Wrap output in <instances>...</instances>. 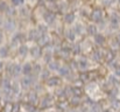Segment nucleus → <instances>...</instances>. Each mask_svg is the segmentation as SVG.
<instances>
[{"mask_svg": "<svg viewBox=\"0 0 120 112\" xmlns=\"http://www.w3.org/2000/svg\"><path fill=\"white\" fill-rule=\"evenodd\" d=\"M101 111H103V109H101V106L98 103H93L90 106V109H89V112H101Z\"/></svg>", "mask_w": 120, "mask_h": 112, "instance_id": "obj_24", "label": "nucleus"}, {"mask_svg": "<svg viewBox=\"0 0 120 112\" xmlns=\"http://www.w3.org/2000/svg\"><path fill=\"white\" fill-rule=\"evenodd\" d=\"M86 32H87V34L90 36H92V37L94 36V35H97L98 34V27H97V25L93 23V22L89 23L87 27H86Z\"/></svg>", "mask_w": 120, "mask_h": 112, "instance_id": "obj_16", "label": "nucleus"}, {"mask_svg": "<svg viewBox=\"0 0 120 112\" xmlns=\"http://www.w3.org/2000/svg\"><path fill=\"white\" fill-rule=\"evenodd\" d=\"M116 40L118 41V43H119V44H120V33H119V34H118V36H117V39H116Z\"/></svg>", "mask_w": 120, "mask_h": 112, "instance_id": "obj_33", "label": "nucleus"}, {"mask_svg": "<svg viewBox=\"0 0 120 112\" xmlns=\"http://www.w3.org/2000/svg\"><path fill=\"white\" fill-rule=\"evenodd\" d=\"M77 67L79 68L80 70H83V71L89 70V68H90L89 60H87V58H80V60H78V61H77Z\"/></svg>", "mask_w": 120, "mask_h": 112, "instance_id": "obj_17", "label": "nucleus"}, {"mask_svg": "<svg viewBox=\"0 0 120 112\" xmlns=\"http://www.w3.org/2000/svg\"><path fill=\"white\" fill-rule=\"evenodd\" d=\"M54 104V99L50 95H45L42 99L40 100V106L42 109H48Z\"/></svg>", "mask_w": 120, "mask_h": 112, "instance_id": "obj_10", "label": "nucleus"}, {"mask_svg": "<svg viewBox=\"0 0 120 112\" xmlns=\"http://www.w3.org/2000/svg\"><path fill=\"white\" fill-rule=\"evenodd\" d=\"M93 42H94L96 46H103V44L105 43V36H104L103 34L98 33L97 35L93 36Z\"/></svg>", "mask_w": 120, "mask_h": 112, "instance_id": "obj_21", "label": "nucleus"}, {"mask_svg": "<svg viewBox=\"0 0 120 112\" xmlns=\"http://www.w3.org/2000/svg\"><path fill=\"white\" fill-rule=\"evenodd\" d=\"M26 99H27L26 103L32 104V105H35V104L39 102V96H38V93H36L35 91H29V92L26 95Z\"/></svg>", "mask_w": 120, "mask_h": 112, "instance_id": "obj_11", "label": "nucleus"}, {"mask_svg": "<svg viewBox=\"0 0 120 112\" xmlns=\"http://www.w3.org/2000/svg\"><path fill=\"white\" fill-rule=\"evenodd\" d=\"M72 29L75 31V33H76V35L77 36H80L84 32H85V27L80 23V22H75V25H74V27H72Z\"/></svg>", "mask_w": 120, "mask_h": 112, "instance_id": "obj_20", "label": "nucleus"}, {"mask_svg": "<svg viewBox=\"0 0 120 112\" xmlns=\"http://www.w3.org/2000/svg\"><path fill=\"white\" fill-rule=\"evenodd\" d=\"M19 83L22 90H29L34 85L33 76H21V78L19 79Z\"/></svg>", "mask_w": 120, "mask_h": 112, "instance_id": "obj_4", "label": "nucleus"}, {"mask_svg": "<svg viewBox=\"0 0 120 112\" xmlns=\"http://www.w3.org/2000/svg\"><path fill=\"white\" fill-rule=\"evenodd\" d=\"M71 53H72L74 55H79L80 53H82V47H80V44H74V46L71 47Z\"/></svg>", "mask_w": 120, "mask_h": 112, "instance_id": "obj_26", "label": "nucleus"}, {"mask_svg": "<svg viewBox=\"0 0 120 112\" xmlns=\"http://www.w3.org/2000/svg\"><path fill=\"white\" fill-rule=\"evenodd\" d=\"M5 42V32L2 28H0V46H4Z\"/></svg>", "mask_w": 120, "mask_h": 112, "instance_id": "obj_27", "label": "nucleus"}, {"mask_svg": "<svg viewBox=\"0 0 120 112\" xmlns=\"http://www.w3.org/2000/svg\"><path fill=\"white\" fill-rule=\"evenodd\" d=\"M47 112H58V111H55V110H54V111H47Z\"/></svg>", "mask_w": 120, "mask_h": 112, "instance_id": "obj_36", "label": "nucleus"}, {"mask_svg": "<svg viewBox=\"0 0 120 112\" xmlns=\"http://www.w3.org/2000/svg\"><path fill=\"white\" fill-rule=\"evenodd\" d=\"M112 108L116 109V110L120 109V100H114V102L112 103Z\"/></svg>", "mask_w": 120, "mask_h": 112, "instance_id": "obj_29", "label": "nucleus"}, {"mask_svg": "<svg viewBox=\"0 0 120 112\" xmlns=\"http://www.w3.org/2000/svg\"><path fill=\"white\" fill-rule=\"evenodd\" d=\"M101 112H111V110H110V109H103Z\"/></svg>", "mask_w": 120, "mask_h": 112, "instance_id": "obj_34", "label": "nucleus"}, {"mask_svg": "<svg viewBox=\"0 0 120 112\" xmlns=\"http://www.w3.org/2000/svg\"><path fill=\"white\" fill-rule=\"evenodd\" d=\"M4 32L7 33H14V31L16 29V21L14 18H6L4 21V26H2Z\"/></svg>", "mask_w": 120, "mask_h": 112, "instance_id": "obj_3", "label": "nucleus"}, {"mask_svg": "<svg viewBox=\"0 0 120 112\" xmlns=\"http://www.w3.org/2000/svg\"><path fill=\"white\" fill-rule=\"evenodd\" d=\"M25 35L22 33H14L12 37H11V47H14V48H18L19 46L25 43Z\"/></svg>", "mask_w": 120, "mask_h": 112, "instance_id": "obj_6", "label": "nucleus"}, {"mask_svg": "<svg viewBox=\"0 0 120 112\" xmlns=\"http://www.w3.org/2000/svg\"><path fill=\"white\" fill-rule=\"evenodd\" d=\"M119 97H120V92H119Z\"/></svg>", "mask_w": 120, "mask_h": 112, "instance_id": "obj_37", "label": "nucleus"}, {"mask_svg": "<svg viewBox=\"0 0 120 112\" xmlns=\"http://www.w3.org/2000/svg\"><path fill=\"white\" fill-rule=\"evenodd\" d=\"M113 1H114V0H104V5H105V6H111V5L113 4Z\"/></svg>", "mask_w": 120, "mask_h": 112, "instance_id": "obj_30", "label": "nucleus"}, {"mask_svg": "<svg viewBox=\"0 0 120 112\" xmlns=\"http://www.w3.org/2000/svg\"><path fill=\"white\" fill-rule=\"evenodd\" d=\"M57 73H58L60 77H65V76H69L71 74V68L69 66H67V64H62Z\"/></svg>", "mask_w": 120, "mask_h": 112, "instance_id": "obj_15", "label": "nucleus"}, {"mask_svg": "<svg viewBox=\"0 0 120 112\" xmlns=\"http://www.w3.org/2000/svg\"><path fill=\"white\" fill-rule=\"evenodd\" d=\"M5 69H6V63H5V61H4V60H0V74H1V73H4V71H5Z\"/></svg>", "mask_w": 120, "mask_h": 112, "instance_id": "obj_28", "label": "nucleus"}, {"mask_svg": "<svg viewBox=\"0 0 120 112\" xmlns=\"http://www.w3.org/2000/svg\"><path fill=\"white\" fill-rule=\"evenodd\" d=\"M104 58H105L107 62L113 61V58H114V53H113L112 50H107V51L104 54Z\"/></svg>", "mask_w": 120, "mask_h": 112, "instance_id": "obj_25", "label": "nucleus"}, {"mask_svg": "<svg viewBox=\"0 0 120 112\" xmlns=\"http://www.w3.org/2000/svg\"><path fill=\"white\" fill-rule=\"evenodd\" d=\"M64 22L67 25H75V22H76V14L74 12H67L64 14Z\"/></svg>", "mask_w": 120, "mask_h": 112, "instance_id": "obj_13", "label": "nucleus"}, {"mask_svg": "<svg viewBox=\"0 0 120 112\" xmlns=\"http://www.w3.org/2000/svg\"><path fill=\"white\" fill-rule=\"evenodd\" d=\"M90 20H91V22H93V23H99V22H101L103 21V19H104V14H103V11L100 9V8H93L92 11H91V13H90Z\"/></svg>", "mask_w": 120, "mask_h": 112, "instance_id": "obj_2", "label": "nucleus"}, {"mask_svg": "<svg viewBox=\"0 0 120 112\" xmlns=\"http://www.w3.org/2000/svg\"><path fill=\"white\" fill-rule=\"evenodd\" d=\"M9 7V4L6 1V0H0V13H6V11L8 9Z\"/></svg>", "mask_w": 120, "mask_h": 112, "instance_id": "obj_22", "label": "nucleus"}, {"mask_svg": "<svg viewBox=\"0 0 120 112\" xmlns=\"http://www.w3.org/2000/svg\"><path fill=\"white\" fill-rule=\"evenodd\" d=\"M4 21H5V19H4V18L1 16V14H0V28L4 26Z\"/></svg>", "mask_w": 120, "mask_h": 112, "instance_id": "obj_32", "label": "nucleus"}, {"mask_svg": "<svg viewBox=\"0 0 120 112\" xmlns=\"http://www.w3.org/2000/svg\"><path fill=\"white\" fill-rule=\"evenodd\" d=\"M34 74V63L30 61H25L22 63V76H33Z\"/></svg>", "mask_w": 120, "mask_h": 112, "instance_id": "obj_7", "label": "nucleus"}, {"mask_svg": "<svg viewBox=\"0 0 120 112\" xmlns=\"http://www.w3.org/2000/svg\"><path fill=\"white\" fill-rule=\"evenodd\" d=\"M114 76H116V77H119V78H120V68L116 69V71H114Z\"/></svg>", "mask_w": 120, "mask_h": 112, "instance_id": "obj_31", "label": "nucleus"}, {"mask_svg": "<svg viewBox=\"0 0 120 112\" xmlns=\"http://www.w3.org/2000/svg\"><path fill=\"white\" fill-rule=\"evenodd\" d=\"M118 1H119V2H120V0H118Z\"/></svg>", "mask_w": 120, "mask_h": 112, "instance_id": "obj_38", "label": "nucleus"}, {"mask_svg": "<svg viewBox=\"0 0 120 112\" xmlns=\"http://www.w3.org/2000/svg\"><path fill=\"white\" fill-rule=\"evenodd\" d=\"M47 2H56V0H45Z\"/></svg>", "mask_w": 120, "mask_h": 112, "instance_id": "obj_35", "label": "nucleus"}, {"mask_svg": "<svg viewBox=\"0 0 120 112\" xmlns=\"http://www.w3.org/2000/svg\"><path fill=\"white\" fill-rule=\"evenodd\" d=\"M16 49H18V56H19V57H21V58H26V57L29 56V47H28L26 43L19 46Z\"/></svg>", "mask_w": 120, "mask_h": 112, "instance_id": "obj_9", "label": "nucleus"}, {"mask_svg": "<svg viewBox=\"0 0 120 112\" xmlns=\"http://www.w3.org/2000/svg\"><path fill=\"white\" fill-rule=\"evenodd\" d=\"M25 1L26 0H9V4H11V6H13V7H21V6H23L25 5Z\"/></svg>", "mask_w": 120, "mask_h": 112, "instance_id": "obj_23", "label": "nucleus"}, {"mask_svg": "<svg viewBox=\"0 0 120 112\" xmlns=\"http://www.w3.org/2000/svg\"><path fill=\"white\" fill-rule=\"evenodd\" d=\"M29 56L33 60H39L43 56V49L40 44H34L29 47Z\"/></svg>", "mask_w": 120, "mask_h": 112, "instance_id": "obj_5", "label": "nucleus"}, {"mask_svg": "<svg viewBox=\"0 0 120 112\" xmlns=\"http://www.w3.org/2000/svg\"><path fill=\"white\" fill-rule=\"evenodd\" d=\"M44 83H45V86H47V88L55 89V88H58V86L62 84V78H61L58 75H51Z\"/></svg>", "mask_w": 120, "mask_h": 112, "instance_id": "obj_1", "label": "nucleus"}, {"mask_svg": "<svg viewBox=\"0 0 120 112\" xmlns=\"http://www.w3.org/2000/svg\"><path fill=\"white\" fill-rule=\"evenodd\" d=\"M9 51H11V49L8 46H0V60L5 61L6 58H8Z\"/></svg>", "mask_w": 120, "mask_h": 112, "instance_id": "obj_18", "label": "nucleus"}, {"mask_svg": "<svg viewBox=\"0 0 120 112\" xmlns=\"http://www.w3.org/2000/svg\"><path fill=\"white\" fill-rule=\"evenodd\" d=\"M64 36L71 43H74L76 41V39H77V35H76V33H75V31L72 28H67L65 32H64Z\"/></svg>", "mask_w": 120, "mask_h": 112, "instance_id": "obj_12", "label": "nucleus"}, {"mask_svg": "<svg viewBox=\"0 0 120 112\" xmlns=\"http://www.w3.org/2000/svg\"><path fill=\"white\" fill-rule=\"evenodd\" d=\"M43 20H44V23H45L47 26H50V25H52V23L56 21V15H55L54 12L47 11V12L44 13V15H43Z\"/></svg>", "mask_w": 120, "mask_h": 112, "instance_id": "obj_8", "label": "nucleus"}, {"mask_svg": "<svg viewBox=\"0 0 120 112\" xmlns=\"http://www.w3.org/2000/svg\"><path fill=\"white\" fill-rule=\"evenodd\" d=\"M119 16H118V14L117 13H113L112 14V16H111V19H110V23H111V27L113 28V29H117L118 27H119Z\"/></svg>", "mask_w": 120, "mask_h": 112, "instance_id": "obj_19", "label": "nucleus"}, {"mask_svg": "<svg viewBox=\"0 0 120 112\" xmlns=\"http://www.w3.org/2000/svg\"><path fill=\"white\" fill-rule=\"evenodd\" d=\"M60 68H61V64L56 60H51L49 63H47V69L50 73H57Z\"/></svg>", "mask_w": 120, "mask_h": 112, "instance_id": "obj_14", "label": "nucleus"}]
</instances>
